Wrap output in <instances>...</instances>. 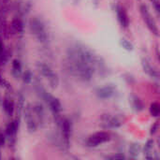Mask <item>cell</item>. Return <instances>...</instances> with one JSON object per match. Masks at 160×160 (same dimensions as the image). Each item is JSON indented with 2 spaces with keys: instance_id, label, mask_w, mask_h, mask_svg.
<instances>
[{
  "instance_id": "cell-8",
  "label": "cell",
  "mask_w": 160,
  "mask_h": 160,
  "mask_svg": "<svg viewBox=\"0 0 160 160\" xmlns=\"http://www.w3.org/2000/svg\"><path fill=\"white\" fill-rule=\"evenodd\" d=\"M57 123L61 131V139L63 141V143L68 147L69 145V140L71 135V124L68 119L60 117L57 118Z\"/></svg>"
},
{
  "instance_id": "cell-3",
  "label": "cell",
  "mask_w": 160,
  "mask_h": 160,
  "mask_svg": "<svg viewBox=\"0 0 160 160\" xmlns=\"http://www.w3.org/2000/svg\"><path fill=\"white\" fill-rule=\"evenodd\" d=\"M37 92L39 95V97L45 101V103L47 104L51 112L54 114V116H59L60 112H62V104L60 100L57 98L51 95L50 93H48L42 86H40V84L38 85Z\"/></svg>"
},
{
  "instance_id": "cell-7",
  "label": "cell",
  "mask_w": 160,
  "mask_h": 160,
  "mask_svg": "<svg viewBox=\"0 0 160 160\" xmlns=\"http://www.w3.org/2000/svg\"><path fill=\"white\" fill-rule=\"evenodd\" d=\"M140 11H141V15L142 17V20L143 22H145L147 28L153 33L155 34L156 36H158V24L154 19V17L152 16V14L150 13L148 8L146 5L144 4H142L141 7H140Z\"/></svg>"
},
{
  "instance_id": "cell-4",
  "label": "cell",
  "mask_w": 160,
  "mask_h": 160,
  "mask_svg": "<svg viewBox=\"0 0 160 160\" xmlns=\"http://www.w3.org/2000/svg\"><path fill=\"white\" fill-rule=\"evenodd\" d=\"M29 28L31 33L36 37V38L41 42V43H46L49 39V34L47 31V28L42 22L38 17H35L30 20L29 22Z\"/></svg>"
},
{
  "instance_id": "cell-6",
  "label": "cell",
  "mask_w": 160,
  "mask_h": 160,
  "mask_svg": "<svg viewBox=\"0 0 160 160\" xmlns=\"http://www.w3.org/2000/svg\"><path fill=\"white\" fill-rule=\"evenodd\" d=\"M112 140V136L107 131H98L94 134H91L86 139V145L88 147H98L101 144H104Z\"/></svg>"
},
{
  "instance_id": "cell-11",
  "label": "cell",
  "mask_w": 160,
  "mask_h": 160,
  "mask_svg": "<svg viewBox=\"0 0 160 160\" xmlns=\"http://www.w3.org/2000/svg\"><path fill=\"white\" fill-rule=\"evenodd\" d=\"M115 13H116L117 20H118L119 23L121 24V26L123 28H128L129 25V18H128L126 8L123 6L117 4L115 6Z\"/></svg>"
},
{
  "instance_id": "cell-27",
  "label": "cell",
  "mask_w": 160,
  "mask_h": 160,
  "mask_svg": "<svg viewBox=\"0 0 160 160\" xmlns=\"http://www.w3.org/2000/svg\"><path fill=\"white\" fill-rule=\"evenodd\" d=\"M95 1H96V2H98V0H95Z\"/></svg>"
},
{
  "instance_id": "cell-18",
  "label": "cell",
  "mask_w": 160,
  "mask_h": 160,
  "mask_svg": "<svg viewBox=\"0 0 160 160\" xmlns=\"http://www.w3.org/2000/svg\"><path fill=\"white\" fill-rule=\"evenodd\" d=\"M160 113V106L158 102H153L150 105V114L153 117H158Z\"/></svg>"
},
{
  "instance_id": "cell-17",
  "label": "cell",
  "mask_w": 160,
  "mask_h": 160,
  "mask_svg": "<svg viewBox=\"0 0 160 160\" xmlns=\"http://www.w3.org/2000/svg\"><path fill=\"white\" fill-rule=\"evenodd\" d=\"M131 103H132V106L133 108L137 111V112H141L143 110L144 106H143V103L142 101L136 96H133L132 98H131Z\"/></svg>"
},
{
  "instance_id": "cell-9",
  "label": "cell",
  "mask_w": 160,
  "mask_h": 160,
  "mask_svg": "<svg viewBox=\"0 0 160 160\" xmlns=\"http://www.w3.org/2000/svg\"><path fill=\"white\" fill-rule=\"evenodd\" d=\"M19 119H15L8 124L5 129V136L6 142L8 143L9 146H13L16 142V137L19 129Z\"/></svg>"
},
{
  "instance_id": "cell-1",
  "label": "cell",
  "mask_w": 160,
  "mask_h": 160,
  "mask_svg": "<svg viewBox=\"0 0 160 160\" xmlns=\"http://www.w3.org/2000/svg\"><path fill=\"white\" fill-rule=\"evenodd\" d=\"M67 68L75 78L89 82L96 71H106L104 60L82 44L70 46L67 52Z\"/></svg>"
},
{
  "instance_id": "cell-15",
  "label": "cell",
  "mask_w": 160,
  "mask_h": 160,
  "mask_svg": "<svg viewBox=\"0 0 160 160\" xmlns=\"http://www.w3.org/2000/svg\"><path fill=\"white\" fill-rule=\"evenodd\" d=\"M9 29L13 35H21L23 32V22L21 18L15 17L9 25Z\"/></svg>"
},
{
  "instance_id": "cell-10",
  "label": "cell",
  "mask_w": 160,
  "mask_h": 160,
  "mask_svg": "<svg viewBox=\"0 0 160 160\" xmlns=\"http://www.w3.org/2000/svg\"><path fill=\"white\" fill-rule=\"evenodd\" d=\"M99 125L101 126V128H103L105 129H114V128H120L122 126V122L115 115L103 114L100 118Z\"/></svg>"
},
{
  "instance_id": "cell-28",
  "label": "cell",
  "mask_w": 160,
  "mask_h": 160,
  "mask_svg": "<svg viewBox=\"0 0 160 160\" xmlns=\"http://www.w3.org/2000/svg\"><path fill=\"white\" fill-rule=\"evenodd\" d=\"M0 158H1V154H0Z\"/></svg>"
},
{
  "instance_id": "cell-26",
  "label": "cell",
  "mask_w": 160,
  "mask_h": 160,
  "mask_svg": "<svg viewBox=\"0 0 160 160\" xmlns=\"http://www.w3.org/2000/svg\"><path fill=\"white\" fill-rule=\"evenodd\" d=\"M1 103H2V100H1V96H0V106H1Z\"/></svg>"
},
{
  "instance_id": "cell-24",
  "label": "cell",
  "mask_w": 160,
  "mask_h": 160,
  "mask_svg": "<svg viewBox=\"0 0 160 160\" xmlns=\"http://www.w3.org/2000/svg\"><path fill=\"white\" fill-rule=\"evenodd\" d=\"M6 142V136H5V133H3L1 130H0V148L5 144Z\"/></svg>"
},
{
  "instance_id": "cell-21",
  "label": "cell",
  "mask_w": 160,
  "mask_h": 160,
  "mask_svg": "<svg viewBox=\"0 0 160 160\" xmlns=\"http://www.w3.org/2000/svg\"><path fill=\"white\" fill-rule=\"evenodd\" d=\"M0 68H1V67H0ZM0 86L5 87V88H10V85H9V83L8 82V81L2 76L1 70H0Z\"/></svg>"
},
{
  "instance_id": "cell-2",
  "label": "cell",
  "mask_w": 160,
  "mask_h": 160,
  "mask_svg": "<svg viewBox=\"0 0 160 160\" xmlns=\"http://www.w3.org/2000/svg\"><path fill=\"white\" fill-rule=\"evenodd\" d=\"M23 111L27 130L30 133L36 132L38 127L41 126L44 122L45 112L43 106L40 103L27 104Z\"/></svg>"
},
{
  "instance_id": "cell-25",
  "label": "cell",
  "mask_w": 160,
  "mask_h": 160,
  "mask_svg": "<svg viewBox=\"0 0 160 160\" xmlns=\"http://www.w3.org/2000/svg\"><path fill=\"white\" fill-rule=\"evenodd\" d=\"M126 157L123 155V154H116V155H113V156H112L110 158L111 159H124Z\"/></svg>"
},
{
  "instance_id": "cell-23",
  "label": "cell",
  "mask_w": 160,
  "mask_h": 160,
  "mask_svg": "<svg viewBox=\"0 0 160 160\" xmlns=\"http://www.w3.org/2000/svg\"><path fill=\"white\" fill-rule=\"evenodd\" d=\"M139 150H140V147H139V146H137V145H132L131 148H130V150H129V153H130L131 155H134L133 158H136V157L138 156V154H139Z\"/></svg>"
},
{
  "instance_id": "cell-5",
  "label": "cell",
  "mask_w": 160,
  "mask_h": 160,
  "mask_svg": "<svg viewBox=\"0 0 160 160\" xmlns=\"http://www.w3.org/2000/svg\"><path fill=\"white\" fill-rule=\"evenodd\" d=\"M37 68H38L40 75L42 77H44L48 81L50 86L52 88L55 89L59 84V79H58L57 74L52 70V68L49 65H47L45 63H42V62L38 63Z\"/></svg>"
},
{
  "instance_id": "cell-12",
  "label": "cell",
  "mask_w": 160,
  "mask_h": 160,
  "mask_svg": "<svg viewBox=\"0 0 160 160\" xmlns=\"http://www.w3.org/2000/svg\"><path fill=\"white\" fill-rule=\"evenodd\" d=\"M96 95L100 99H109L115 95V87L112 84H107L96 90Z\"/></svg>"
},
{
  "instance_id": "cell-22",
  "label": "cell",
  "mask_w": 160,
  "mask_h": 160,
  "mask_svg": "<svg viewBox=\"0 0 160 160\" xmlns=\"http://www.w3.org/2000/svg\"><path fill=\"white\" fill-rule=\"evenodd\" d=\"M150 1H151L155 10H156V12L158 14L160 11V1L159 0H150Z\"/></svg>"
},
{
  "instance_id": "cell-19",
  "label": "cell",
  "mask_w": 160,
  "mask_h": 160,
  "mask_svg": "<svg viewBox=\"0 0 160 160\" xmlns=\"http://www.w3.org/2000/svg\"><path fill=\"white\" fill-rule=\"evenodd\" d=\"M120 45H121L125 50H127V51H133V49H134L133 44H132L130 41L127 40L126 38H122V39L120 40Z\"/></svg>"
},
{
  "instance_id": "cell-20",
  "label": "cell",
  "mask_w": 160,
  "mask_h": 160,
  "mask_svg": "<svg viewBox=\"0 0 160 160\" xmlns=\"http://www.w3.org/2000/svg\"><path fill=\"white\" fill-rule=\"evenodd\" d=\"M22 79L24 83H29L32 81V74L29 70H26L25 72H22Z\"/></svg>"
},
{
  "instance_id": "cell-14",
  "label": "cell",
  "mask_w": 160,
  "mask_h": 160,
  "mask_svg": "<svg viewBox=\"0 0 160 160\" xmlns=\"http://www.w3.org/2000/svg\"><path fill=\"white\" fill-rule=\"evenodd\" d=\"M4 112L8 115V116H11L14 112L15 110V103L13 101V99L9 97H5L2 100L1 103Z\"/></svg>"
},
{
  "instance_id": "cell-13",
  "label": "cell",
  "mask_w": 160,
  "mask_h": 160,
  "mask_svg": "<svg viewBox=\"0 0 160 160\" xmlns=\"http://www.w3.org/2000/svg\"><path fill=\"white\" fill-rule=\"evenodd\" d=\"M142 67L143 68V71L148 76H150L151 78H154V79H158L159 78L158 70L155 67H153L147 59H145V58L142 59Z\"/></svg>"
},
{
  "instance_id": "cell-16",
  "label": "cell",
  "mask_w": 160,
  "mask_h": 160,
  "mask_svg": "<svg viewBox=\"0 0 160 160\" xmlns=\"http://www.w3.org/2000/svg\"><path fill=\"white\" fill-rule=\"evenodd\" d=\"M11 73L15 79H18L22 74V66L19 59H14L11 63Z\"/></svg>"
}]
</instances>
